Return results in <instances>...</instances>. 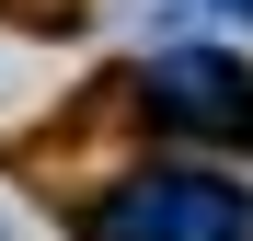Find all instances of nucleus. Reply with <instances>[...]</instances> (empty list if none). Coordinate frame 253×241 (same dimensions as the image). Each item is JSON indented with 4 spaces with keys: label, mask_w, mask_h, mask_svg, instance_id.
I'll return each mask as SVG.
<instances>
[{
    "label": "nucleus",
    "mask_w": 253,
    "mask_h": 241,
    "mask_svg": "<svg viewBox=\"0 0 253 241\" xmlns=\"http://www.w3.org/2000/svg\"><path fill=\"white\" fill-rule=\"evenodd\" d=\"M92 241H253V195L196 172V161H161V172H126L104 195Z\"/></svg>",
    "instance_id": "obj_1"
},
{
    "label": "nucleus",
    "mask_w": 253,
    "mask_h": 241,
    "mask_svg": "<svg viewBox=\"0 0 253 241\" xmlns=\"http://www.w3.org/2000/svg\"><path fill=\"white\" fill-rule=\"evenodd\" d=\"M138 92H150V115H161L173 138H219V149L253 138V69L219 58V46H161Z\"/></svg>",
    "instance_id": "obj_2"
},
{
    "label": "nucleus",
    "mask_w": 253,
    "mask_h": 241,
    "mask_svg": "<svg viewBox=\"0 0 253 241\" xmlns=\"http://www.w3.org/2000/svg\"><path fill=\"white\" fill-rule=\"evenodd\" d=\"M207 12H253V0H207Z\"/></svg>",
    "instance_id": "obj_3"
}]
</instances>
